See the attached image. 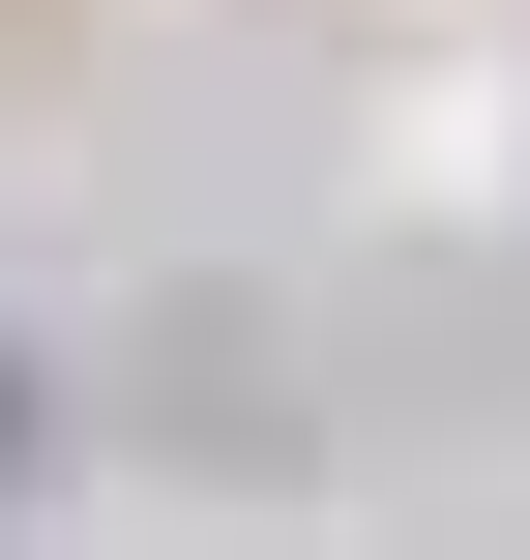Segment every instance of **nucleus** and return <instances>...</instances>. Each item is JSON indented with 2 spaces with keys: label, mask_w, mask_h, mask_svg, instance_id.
Instances as JSON below:
<instances>
[{
  "label": "nucleus",
  "mask_w": 530,
  "mask_h": 560,
  "mask_svg": "<svg viewBox=\"0 0 530 560\" xmlns=\"http://www.w3.org/2000/svg\"><path fill=\"white\" fill-rule=\"evenodd\" d=\"M0 413H30V384H0Z\"/></svg>",
  "instance_id": "f257e3e1"
}]
</instances>
